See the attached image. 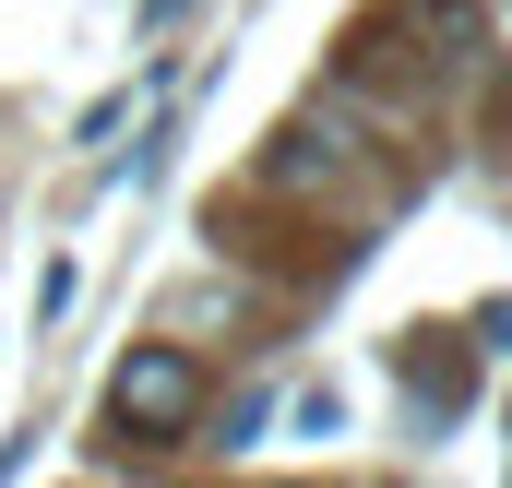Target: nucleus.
Instances as JSON below:
<instances>
[{
  "instance_id": "2",
  "label": "nucleus",
  "mask_w": 512,
  "mask_h": 488,
  "mask_svg": "<svg viewBox=\"0 0 512 488\" xmlns=\"http://www.w3.org/2000/svg\"><path fill=\"white\" fill-rule=\"evenodd\" d=\"M405 393H429V417H453V405H465V358H453V346L405 358Z\"/></svg>"
},
{
  "instance_id": "1",
  "label": "nucleus",
  "mask_w": 512,
  "mask_h": 488,
  "mask_svg": "<svg viewBox=\"0 0 512 488\" xmlns=\"http://www.w3.org/2000/svg\"><path fill=\"white\" fill-rule=\"evenodd\" d=\"M108 405H120V429H143V441H179L203 417V369L179 358V346H131L120 381H108Z\"/></svg>"
}]
</instances>
